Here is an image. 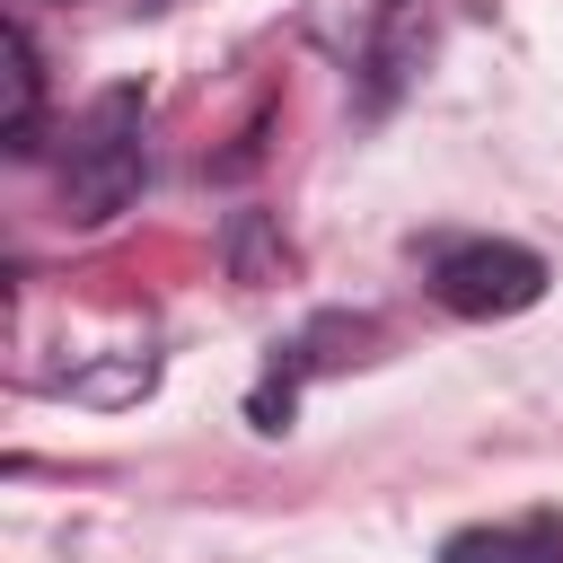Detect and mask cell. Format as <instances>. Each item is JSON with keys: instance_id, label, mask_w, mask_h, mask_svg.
Here are the masks:
<instances>
[{"instance_id": "cell-1", "label": "cell", "mask_w": 563, "mask_h": 563, "mask_svg": "<svg viewBox=\"0 0 563 563\" xmlns=\"http://www.w3.org/2000/svg\"><path fill=\"white\" fill-rule=\"evenodd\" d=\"M141 194V88H106L79 123H70V150H62V202L70 220H114L123 202Z\"/></svg>"}, {"instance_id": "cell-2", "label": "cell", "mask_w": 563, "mask_h": 563, "mask_svg": "<svg viewBox=\"0 0 563 563\" xmlns=\"http://www.w3.org/2000/svg\"><path fill=\"white\" fill-rule=\"evenodd\" d=\"M422 282L449 317H519L545 299V255L519 238H449V246H431Z\"/></svg>"}, {"instance_id": "cell-3", "label": "cell", "mask_w": 563, "mask_h": 563, "mask_svg": "<svg viewBox=\"0 0 563 563\" xmlns=\"http://www.w3.org/2000/svg\"><path fill=\"white\" fill-rule=\"evenodd\" d=\"M440 563H563V519L528 510V519H501V528H457L440 545Z\"/></svg>"}, {"instance_id": "cell-4", "label": "cell", "mask_w": 563, "mask_h": 563, "mask_svg": "<svg viewBox=\"0 0 563 563\" xmlns=\"http://www.w3.org/2000/svg\"><path fill=\"white\" fill-rule=\"evenodd\" d=\"M35 106H44V70L26 26H9V158H35Z\"/></svg>"}]
</instances>
